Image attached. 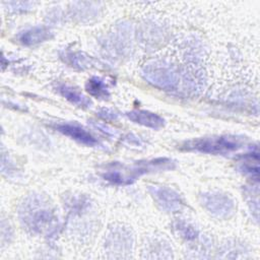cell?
<instances>
[{
  "instance_id": "obj_1",
  "label": "cell",
  "mask_w": 260,
  "mask_h": 260,
  "mask_svg": "<svg viewBox=\"0 0 260 260\" xmlns=\"http://www.w3.org/2000/svg\"><path fill=\"white\" fill-rule=\"evenodd\" d=\"M18 217L24 229L32 234H52L57 218L49 200L42 194H30L20 203Z\"/></svg>"
},
{
  "instance_id": "obj_2",
  "label": "cell",
  "mask_w": 260,
  "mask_h": 260,
  "mask_svg": "<svg viewBox=\"0 0 260 260\" xmlns=\"http://www.w3.org/2000/svg\"><path fill=\"white\" fill-rule=\"evenodd\" d=\"M175 167V160L169 157L139 160L132 165L113 164L106 168L103 173V178L115 185H129L145 174L169 171L173 170Z\"/></svg>"
},
{
  "instance_id": "obj_3",
  "label": "cell",
  "mask_w": 260,
  "mask_h": 260,
  "mask_svg": "<svg viewBox=\"0 0 260 260\" xmlns=\"http://www.w3.org/2000/svg\"><path fill=\"white\" fill-rule=\"evenodd\" d=\"M247 145V138L239 135H220L195 138L185 141L182 148L210 154H228L239 151Z\"/></svg>"
},
{
  "instance_id": "obj_4",
  "label": "cell",
  "mask_w": 260,
  "mask_h": 260,
  "mask_svg": "<svg viewBox=\"0 0 260 260\" xmlns=\"http://www.w3.org/2000/svg\"><path fill=\"white\" fill-rule=\"evenodd\" d=\"M143 77L152 85L165 90H173L179 82V75L175 67L165 62H153L144 66Z\"/></svg>"
},
{
  "instance_id": "obj_5",
  "label": "cell",
  "mask_w": 260,
  "mask_h": 260,
  "mask_svg": "<svg viewBox=\"0 0 260 260\" xmlns=\"http://www.w3.org/2000/svg\"><path fill=\"white\" fill-rule=\"evenodd\" d=\"M202 206L213 216L228 218L235 211V201L226 194L218 191H207L200 195Z\"/></svg>"
},
{
  "instance_id": "obj_6",
  "label": "cell",
  "mask_w": 260,
  "mask_h": 260,
  "mask_svg": "<svg viewBox=\"0 0 260 260\" xmlns=\"http://www.w3.org/2000/svg\"><path fill=\"white\" fill-rule=\"evenodd\" d=\"M133 246V237L131 232L124 226L113 228L106 239V248L109 253L123 257L124 254L131 252Z\"/></svg>"
},
{
  "instance_id": "obj_7",
  "label": "cell",
  "mask_w": 260,
  "mask_h": 260,
  "mask_svg": "<svg viewBox=\"0 0 260 260\" xmlns=\"http://www.w3.org/2000/svg\"><path fill=\"white\" fill-rule=\"evenodd\" d=\"M148 190L161 209L168 212H175L182 208V198L175 190L166 186H149Z\"/></svg>"
},
{
  "instance_id": "obj_8",
  "label": "cell",
  "mask_w": 260,
  "mask_h": 260,
  "mask_svg": "<svg viewBox=\"0 0 260 260\" xmlns=\"http://www.w3.org/2000/svg\"><path fill=\"white\" fill-rule=\"evenodd\" d=\"M55 129L62 133L65 136L70 137L71 139L86 145V146H91L95 147L100 145L99 140L84 127L80 126L77 123H57L55 126Z\"/></svg>"
},
{
  "instance_id": "obj_9",
  "label": "cell",
  "mask_w": 260,
  "mask_h": 260,
  "mask_svg": "<svg viewBox=\"0 0 260 260\" xmlns=\"http://www.w3.org/2000/svg\"><path fill=\"white\" fill-rule=\"evenodd\" d=\"M126 116L130 121L151 129H159L165 125L164 118L145 110H133L127 112Z\"/></svg>"
},
{
  "instance_id": "obj_10",
  "label": "cell",
  "mask_w": 260,
  "mask_h": 260,
  "mask_svg": "<svg viewBox=\"0 0 260 260\" xmlns=\"http://www.w3.org/2000/svg\"><path fill=\"white\" fill-rule=\"evenodd\" d=\"M52 38V31L45 26H34L20 31L17 40L24 46H34Z\"/></svg>"
},
{
  "instance_id": "obj_11",
  "label": "cell",
  "mask_w": 260,
  "mask_h": 260,
  "mask_svg": "<svg viewBox=\"0 0 260 260\" xmlns=\"http://www.w3.org/2000/svg\"><path fill=\"white\" fill-rule=\"evenodd\" d=\"M57 90L63 98H65L67 101L74 104L75 106L85 108L90 105V101L72 86H69L67 84H60L58 85Z\"/></svg>"
},
{
  "instance_id": "obj_12",
  "label": "cell",
  "mask_w": 260,
  "mask_h": 260,
  "mask_svg": "<svg viewBox=\"0 0 260 260\" xmlns=\"http://www.w3.org/2000/svg\"><path fill=\"white\" fill-rule=\"evenodd\" d=\"M86 89L87 91L96 98H103L106 99L109 96L108 91V85L106 81L100 77H91L88 79L86 83Z\"/></svg>"
},
{
  "instance_id": "obj_13",
  "label": "cell",
  "mask_w": 260,
  "mask_h": 260,
  "mask_svg": "<svg viewBox=\"0 0 260 260\" xmlns=\"http://www.w3.org/2000/svg\"><path fill=\"white\" fill-rule=\"evenodd\" d=\"M175 229L178 232V234L180 235V237H182L186 241L196 240L198 237L197 229L195 226H193L192 224H190L189 222H186L184 220H178L175 223Z\"/></svg>"
},
{
  "instance_id": "obj_14",
  "label": "cell",
  "mask_w": 260,
  "mask_h": 260,
  "mask_svg": "<svg viewBox=\"0 0 260 260\" xmlns=\"http://www.w3.org/2000/svg\"><path fill=\"white\" fill-rule=\"evenodd\" d=\"M240 170L247 175H250L254 179H258V154L254 156L253 155L246 157L244 161L240 165Z\"/></svg>"
},
{
  "instance_id": "obj_15",
  "label": "cell",
  "mask_w": 260,
  "mask_h": 260,
  "mask_svg": "<svg viewBox=\"0 0 260 260\" xmlns=\"http://www.w3.org/2000/svg\"><path fill=\"white\" fill-rule=\"evenodd\" d=\"M98 115L107 121H115L118 118L117 112H115L114 110H112L110 108H101L98 111Z\"/></svg>"
},
{
  "instance_id": "obj_16",
  "label": "cell",
  "mask_w": 260,
  "mask_h": 260,
  "mask_svg": "<svg viewBox=\"0 0 260 260\" xmlns=\"http://www.w3.org/2000/svg\"><path fill=\"white\" fill-rule=\"evenodd\" d=\"M7 5L9 9L13 11H25L34 6L31 2H8Z\"/></svg>"
},
{
  "instance_id": "obj_17",
  "label": "cell",
  "mask_w": 260,
  "mask_h": 260,
  "mask_svg": "<svg viewBox=\"0 0 260 260\" xmlns=\"http://www.w3.org/2000/svg\"><path fill=\"white\" fill-rule=\"evenodd\" d=\"M70 64L72 66H79V67H84L88 66V59L86 57H82L81 54H71L70 55Z\"/></svg>"
},
{
  "instance_id": "obj_18",
  "label": "cell",
  "mask_w": 260,
  "mask_h": 260,
  "mask_svg": "<svg viewBox=\"0 0 260 260\" xmlns=\"http://www.w3.org/2000/svg\"><path fill=\"white\" fill-rule=\"evenodd\" d=\"M100 131H102V132H104L105 134H107V135H115L116 134V132L112 129V128H110V127H108V126H106L105 124H93Z\"/></svg>"
},
{
  "instance_id": "obj_19",
  "label": "cell",
  "mask_w": 260,
  "mask_h": 260,
  "mask_svg": "<svg viewBox=\"0 0 260 260\" xmlns=\"http://www.w3.org/2000/svg\"><path fill=\"white\" fill-rule=\"evenodd\" d=\"M126 141H127V143L130 144V145L138 146V145L141 144V141H140L139 137H136V136H134V135H132V134L128 135V137L126 138Z\"/></svg>"
}]
</instances>
